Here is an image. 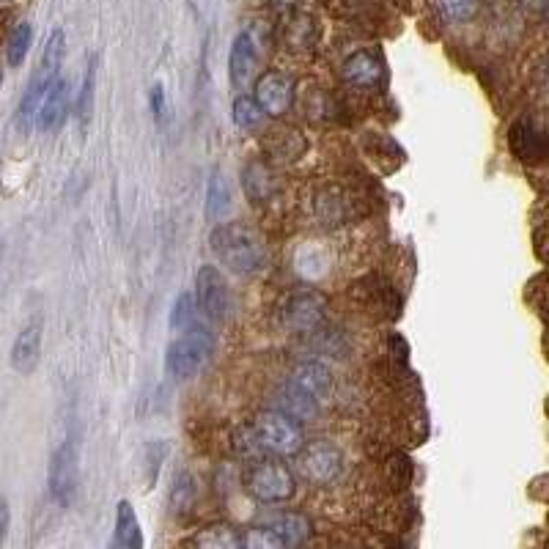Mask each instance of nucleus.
I'll use <instances>...</instances> for the list:
<instances>
[{"mask_svg":"<svg viewBox=\"0 0 549 549\" xmlns=\"http://www.w3.org/2000/svg\"><path fill=\"white\" fill-rule=\"evenodd\" d=\"M198 497V484L190 473H179L173 478L171 495H168V506H171L173 517H187L195 506Z\"/></svg>","mask_w":549,"mask_h":549,"instance_id":"19","label":"nucleus"},{"mask_svg":"<svg viewBox=\"0 0 549 549\" xmlns=\"http://www.w3.org/2000/svg\"><path fill=\"white\" fill-rule=\"evenodd\" d=\"M69 83L64 77H55L50 88L44 91L42 105H39V116H36V127L42 132L58 130L66 121V113H69Z\"/></svg>","mask_w":549,"mask_h":549,"instance_id":"12","label":"nucleus"},{"mask_svg":"<svg viewBox=\"0 0 549 549\" xmlns=\"http://www.w3.org/2000/svg\"><path fill=\"white\" fill-rule=\"evenodd\" d=\"M478 9H481V0H440L442 17L448 22L473 20Z\"/></svg>","mask_w":549,"mask_h":549,"instance_id":"29","label":"nucleus"},{"mask_svg":"<svg viewBox=\"0 0 549 549\" xmlns=\"http://www.w3.org/2000/svg\"><path fill=\"white\" fill-rule=\"evenodd\" d=\"M231 116H234V124H237L239 130H256V127H261V121H264L267 113L259 105V99L248 97V94H239L234 99Z\"/></svg>","mask_w":549,"mask_h":549,"instance_id":"23","label":"nucleus"},{"mask_svg":"<svg viewBox=\"0 0 549 549\" xmlns=\"http://www.w3.org/2000/svg\"><path fill=\"white\" fill-rule=\"evenodd\" d=\"M324 316H327V300L316 291H305V294H297L291 297L286 311H283V319H286V327L294 330V333H313L324 324Z\"/></svg>","mask_w":549,"mask_h":549,"instance_id":"8","label":"nucleus"},{"mask_svg":"<svg viewBox=\"0 0 549 549\" xmlns=\"http://www.w3.org/2000/svg\"><path fill=\"white\" fill-rule=\"evenodd\" d=\"M31 44H33L31 22H20V25L9 33V42H6V61H9V66H22V61L28 58Z\"/></svg>","mask_w":549,"mask_h":549,"instance_id":"24","label":"nucleus"},{"mask_svg":"<svg viewBox=\"0 0 549 549\" xmlns=\"http://www.w3.org/2000/svg\"><path fill=\"white\" fill-rule=\"evenodd\" d=\"M253 426L259 431L261 442L267 453L275 456H300L305 448V434H302L300 423L286 415V412H261L253 420Z\"/></svg>","mask_w":549,"mask_h":549,"instance_id":"3","label":"nucleus"},{"mask_svg":"<svg viewBox=\"0 0 549 549\" xmlns=\"http://www.w3.org/2000/svg\"><path fill=\"white\" fill-rule=\"evenodd\" d=\"M508 149L519 162H541L549 157V138L528 119H519L508 130Z\"/></svg>","mask_w":549,"mask_h":549,"instance_id":"10","label":"nucleus"},{"mask_svg":"<svg viewBox=\"0 0 549 549\" xmlns=\"http://www.w3.org/2000/svg\"><path fill=\"white\" fill-rule=\"evenodd\" d=\"M91 97H94V66H88L86 83H83V94H80V105H77V113L80 119L86 121L88 113H91Z\"/></svg>","mask_w":549,"mask_h":549,"instance_id":"32","label":"nucleus"},{"mask_svg":"<svg viewBox=\"0 0 549 549\" xmlns=\"http://www.w3.org/2000/svg\"><path fill=\"white\" fill-rule=\"evenodd\" d=\"M547 86H549V77H547Z\"/></svg>","mask_w":549,"mask_h":549,"instance_id":"35","label":"nucleus"},{"mask_svg":"<svg viewBox=\"0 0 549 549\" xmlns=\"http://www.w3.org/2000/svg\"><path fill=\"white\" fill-rule=\"evenodd\" d=\"M151 110H154V121H157V124H168L171 108H168V97H165L162 83H157V86L151 88Z\"/></svg>","mask_w":549,"mask_h":549,"instance_id":"31","label":"nucleus"},{"mask_svg":"<svg viewBox=\"0 0 549 549\" xmlns=\"http://www.w3.org/2000/svg\"><path fill=\"white\" fill-rule=\"evenodd\" d=\"M300 467L311 484L330 486L344 473V453L330 442H313L300 451Z\"/></svg>","mask_w":549,"mask_h":549,"instance_id":"6","label":"nucleus"},{"mask_svg":"<svg viewBox=\"0 0 549 549\" xmlns=\"http://www.w3.org/2000/svg\"><path fill=\"white\" fill-rule=\"evenodd\" d=\"M289 385L300 388L302 393H308L316 401H324L333 393V374L319 360H305V363H300L291 371Z\"/></svg>","mask_w":549,"mask_h":549,"instance_id":"14","label":"nucleus"},{"mask_svg":"<svg viewBox=\"0 0 549 549\" xmlns=\"http://www.w3.org/2000/svg\"><path fill=\"white\" fill-rule=\"evenodd\" d=\"M261 53L259 39L253 31H239L237 39L231 42V53H228V72H231V83L237 88H245L256 77Z\"/></svg>","mask_w":549,"mask_h":549,"instance_id":"9","label":"nucleus"},{"mask_svg":"<svg viewBox=\"0 0 549 549\" xmlns=\"http://www.w3.org/2000/svg\"><path fill=\"white\" fill-rule=\"evenodd\" d=\"M165 453H168V445H165V442H151L149 448L143 451V459H146V467H149V475H146V489H151L154 481H157Z\"/></svg>","mask_w":549,"mask_h":549,"instance_id":"30","label":"nucleus"},{"mask_svg":"<svg viewBox=\"0 0 549 549\" xmlns=\"http://www.w3.org/2000/svg\"><path fill=\"white\" fill-rule=\"evenodd\" d=\"M113 547L121 549H140L143 547V533L140 522L135 517V508L130 500H121L116 508V533H113Z\"/></svg>","mask_w":549,"mask_h":549,"instance_id":"16","label":"nucleus"},{"mask_svg":"<svg viewBox=\"0 0 549 549\" xmlns=\"http://www.w3.org/2000/svg\"><path fill=\"white\" fill-rule=\"evenodd\" d=\"M212 250L226 264V270L237 272V275H253L267 264V245L256 228L245 226V223H223L215 228L212 234Z\"/></svg>","mask_w":549,"mask_h":549,"instance_id":"1","label":"nucleus"},{"mask_svg":"<svg viewBox=\"0 0 549 549\" xmlns=\"http://www.w3.org/2000/svg\"><path fill=\"white\" fill-rule=\"evenodd\" d=\"M9 522H11V511L6 497H0V544L6 541V533H9Z\"/></svg>","mask_w":549,"mask_h":549,"instance_id":"33","label":"nucleus"},{"mask_svg":"<svg viewBox=\"0 0 549 549\" xmlns=\"http://www.w3.org/2000/svg\"><path fill=\"white\" fill-rule=\"evenodd\" d=\"M228 209H231V190H228L223 173L215 168L209 176V184H206V217L220 220V217H226Z\"/></svg>","mask_w":549,"mask_h":549,"instance_id":"21","label":"nucleus"},{"mask_svg":"<svg viewBox=\"0 0 549 549\" xmlns=\"http://www.w3.org/2000/svg\"><path fill=\"white\" fill-rule=\"evenodd\" d=\"M80 484V467H77V448L64 442L50 459V495L58 506H72Z\"/></svg>","mask_w":549,"mask_h":549,"instance_id":"7","label":"nucleus"},{"mask_svg":"<svg viewBox=\"0 0 549 549\" xmlns=\"http://www.w3.org/2000/svg\"><path fill=\"white\" fill-rule=\"evenodd\" d=\"M280 412H286L294 420H311L319 410V401L308 396V393H302L300 388H294V385H286V388L280 390Z\"/></svg>","mask_w":549,"mask_h":549,"instance_id":"20","label":"nucleus"},{"mask_svg":"<svg viewBox=\"0 0 549 549\" xmlns=\"http://www.w3.org/2000/svg\"><path fill=\"white\" fill-rule=\"evenodd\" d=\"M195 302H198V311L204 313L209 322H226L228 311H231V291H228L223 272L212 264H204L195 275Z\"/></svg>","mask_w":549,"mask_h":549,"instance_id":"5","label":"nucleus"},{"mask_svg":"<svg viewBox=\"0 0 549 549\" xmlns=\"http://www.w3.org/2000/svg\"><path fill=\"white\" fill-rule=\"evenodd\" d=\"M248 492L261 503H286L297 495V484L286 464L259 459V464L250 467Z\"/></svg>","mask_w":549,"mask_h":549,"instance_id":"4","label":"nucleus"},{"mask_svg":"<svg viewBox=\"0 0 549 549\" xmlns=\"http://www.w3.org/2000/svg\"><path fill=\"white\" fill-rule=\"evenodd\" d=\"M275 190V182H272V171L261 162H253L245 168V193L253 198V201H267Z\"/></svg>","mask_w":549,"mask_h":549,"instance_id":"22","label":"nucleus"},{"mask_svg":"<svg viewBox=\"0 0 549 549\" xmlns=\"http://www.w3.org/2000/svg\"><path fill=\"white\" fill-rule=\"evenodd\" d=\"M215 349V335L201 322H193L168 346L165 368L173 379H193Z\"/></svg>","mask_w":549,"mask_h":549,"instance_id":"2","label":"nucleus"},{"mask_svg":"<svg viewBox=\"0 0 549 549\" xmlns=\"http://www.w3.org/2000/svg\"><path fill=\"white\" fill-rule=\"evenodd\" d=\"M0 83H3V72H0Z\"/></svg>","mask_w":549,"mask_h":549,"instance_id":"34","label":"nucleus"},{"mask_svg":"<svg viewBox=\"0 0 549 549\" xmlns=\"http://www.w3.org/2000/svg\"><path fill=\"white\" fill-rule=\"evenodd\" d=\"M256 99L264 108L267 116L280 119L283 113H289L291 102H294V83L289 75L283 72H267L256 80Z\"/></svg>","mask_w":549,"mask_h":549,"instance_id":"11","label":"nucleus"},{"mask_svg":"<svg viewBox=\"0 0 549 549\" xmlns=\"http://www.w3.org/2000/svg\"><path fill=\"white\" fill-rule=\"evenodd\" d=\"M234 451H237L242 459H261V456L267 453L256 426H239V429L234 431Z\"/></svg>","mask_w":549,"mask_h":549,"instance_id":"27","label":"nucleus"},{"mask_svg":"<svg viewBox=\"0 0 549 549\" xmlns=\"http://www.w3.org/2000/svg\"><path fill=\"white\" fill-rule=\"evenodd\" d=\"M195 311H198L195 294H190V291H182V294L173 300V308H171V330L173 333H184L190 324L198 322V319H195Z\"/></svg>","mask_w":549,"mask_h":549,"instance_id":"26","label":"nucleus"},{"mask_svg":"<svg viewBox=\"0 0 549 549\" xmlns=\"http://www.w3.org/2000/svg\"><path fill=\"white\" fill-rule=\"evenodd\" d=\"M270 528L278 533L283 547H302L313 533L311 519L302 517V514H280L278 519H272Z\"/></svg>","mask_w":549,"mask_h":549,"instance_id":"17","label":"nucleus"},{"mask_svg":"<svg viewBox=\"0 0 549 549\" xmlns=\"http://www.w3.org/2000/svg\"><path fill=\"white\" fill-rule=\"evenodd\" d=\"M190 544L204 549H239L242 547V536H239V530H234L226 522H217V525H206L204 530H198V536Z\"/></svg>","mask_w":549,"mask_h":549,"instance_id":"18","label":"nucleus"},{"mask_svg":"<svg viewBox=\"0 0 549 549\" xmlns=\"http://www.w3.org/2000/svg\"><path fill=\"white\" fill-rule=\"evenodd\" d=\"M341 75H344V80L352 88H377L382 83L385 69H382V61H379L377 55L360 50V53L346 58Z\"/></svg>","mask_w":549,"mask_h":549,"instance_id":"15","label":"nucleus"},{"mask_svg":"<svg viewBox=\"0 0 549 549\" xmlns=\"http://www.w3.org/2000/svg\"><path fill=\"white\" fill-rule=\"evenodd\" d=\"M385 473H388V481L393 489H407V486L412 484V462L404 453H393V456H388Z\"/></svg>","mask_w":549,"mask_h":549,"instance_id":"28","label":"nucleus"},{"mask_svg":"<svg viewBox=\"0 0 549 549\" xmlns=\"http://www.w3.org/2000/svg\"><path fill=\"white\" fill-rule=\"evenodd\" d=\"M39 357H42V322H31L28 327H22V333L11 346V368L28 377L33 368L39 366Z\"/></svg>","mask_w":549,"mask_h":549,"instance_id":"13","label":"nucleus"},{"mask_svg":"<svg viewBox=\"0 0 549 549\" xmlns=\"http://www.w3.org/2000/svg\"><path fill=\"white\" fill-rule=\"evenodd\" d=\"M64 53H66V36L64 31L58 28V31L50 33V39H47V47H44L39 72H44L47 77H58V69H61Z\"/></svg>","mask_w":549,"mask_h":549,"instance_id":"25","label":"nucleus"}]
</instances>
